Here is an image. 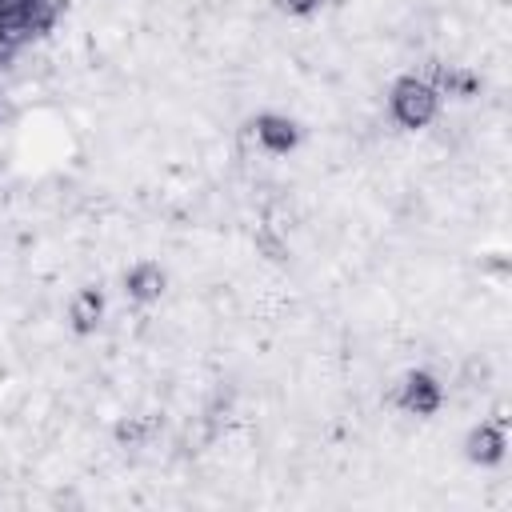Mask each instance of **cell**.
Returning a JSON list of instances; mask_svg holds the SVG:
<instances>
[{
  "instance_id": "4",
  "label": "cell",
  "mask_w": 512,
  "mask_h": 512,
  "mask_svg": "<svg viewBox=\"0 0 512 512\" xmlns=\"http://www.w3.org/2000/svg\"><path fill=\"white\" fill-rule=\"evenodd\" d=\"M100 320H104V292L100 288H80L68 300V324H72V332L88 336V332L100 328Z\"/></svg>"
},
{
  "instance_id": "3",
  "label": "cell",
  "mask_w": 512,
  "mask_h": 512,
  "mask_svg": "<svg viewBox=\"0 0 512 512\" xmlns=\"http://www.w3.org/2000/svg\"><path fill=\"white\" fill-rule=\"evenodd\" d=\"M396 404L408 412V416H432L440 404H444V388L436 376L428 372H408L400 392H396Z\"/></svg>"
},
{
  "instance_id": "5",
  "label": "cell",
  "mask_w": 512,
  "mask_h": 512,
  "mask_svg": "<svg viewBox=\"0 0 512 512\" xmlns=\"http://www.w3.org/2000/svg\"><path fill=\"white\" fill-rule=\"evenodd\" d=\"M124 292H128L136 304L156 300V296L164 292V268H160V264H152V260L132 264V268L124 272Z\"/></svg>"
},
{
  "instance_id": "6",
  "label": "cell",
  "mask_w": 512,
  "mask_h": 512,
  "mask_svg": "<svg viewBox=\"0 0 512 512\" xmlns=\"http://www.w3.org/2000/svg\"><path fill=\"white\" fill-rule=\"evenodd\" d=\"M464 452H468L472 464H496L504 456V432H500V424H492V420L476 424L468 432V440H464Z\"/></svg>"
},
{
  "instance_id": "1",
  "label": "cell",
  "mask_w": 512,
  "mask_h": 512,
  "mask_svg": "<svg viewBox=\"0 0 512 512\" xmlns=\"http://www.w3.org/2000/svg\"><path fill=\"white\" fill-rule=\"evenodd\" d=\"M388 116L400 128H428L440 116V92L428 76H400L388 92Z\"/></svg>"
},
{
  "instance_id": "7",
  "label": "cell",
  "mask_w": 512,
  "mask_h": 512,
  "mask_svg": "<svg viewBox=\"0 0 512 512\" xmlns=\"http://www.w3.org/2000/svg\"><path fill=\"white\" fill-rule=\"evenodd\" d=\"M320 4H324V0H280V8L292 12V16H312Z\"/></svg>"
},
{
  "instance_id": "2",
  "label": "cell",
  "mask_w": 512,
  "mask_h": 512,
  "mask_svg": "<svg viewBox=\"0 0 512 512\" xmlns=\"http://www.w3.org/2000/svg\"><path fill=\"white\" fill-rule=\"evenodd\" d=\"M244 140L256 144L260 152H268V156H284V152H292L300 144V128L284 112H260L256 120H248Z\"/></svg>"
}]
</instances>
